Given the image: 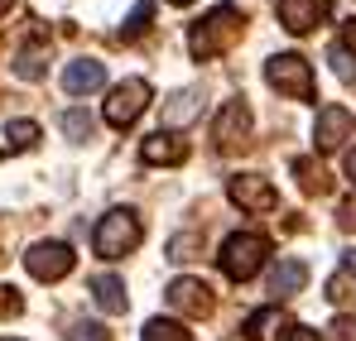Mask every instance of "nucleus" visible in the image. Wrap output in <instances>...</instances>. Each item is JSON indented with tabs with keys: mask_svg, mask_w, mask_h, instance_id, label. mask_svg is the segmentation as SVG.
<instances>
[{
	"mask_svg": "<svg viewBox=\"0 0 356 341\" xmlns=\"http://www.w3.org/2000/svg\"><path fill=\"white\" fill-rule=\"evenodd\" d=\"M241 34H245V15H241V5H217V10H207V15L188 29V53L197 58V63H212V58L227 53Z\"/></svg>",
	"mask_w": 356,
	"mask_h": 341,
	"instance_id": "1",
	"label": "nucleus"
},
{
	"mask_svg": "<svg viewBox=\"0 0 356 341\" xmlns=\"http://www.w3.org/2000/svg\"><path fill=\"white\" fill-rule=\"evenodd\" d=\"M265 255H270V240H265L260 231H236V235H227V245H222L217 260H222V274H227L232 284H245V279L260 274Z\"/></svg>",
	"mask_w": 356,
	"mask_h": 341,
	"instance_id": "2",
	"label": "nucleus"
},
{
	"mask_svg": "<svg viewBox=\"0 0 356 341\" xmlns=\"http://www.w3.org/2000/svg\"><path fill=\"white\" fill-rule=\"evenodd\" d=\"M140 240H145V226H140V217H135L130 207L106 212V217L97 222V231H92V245H97L102 260H120V255H130Z\"/></svg>",
	"mask_w": 356,
	"mask_h": 341,
	"instance_id": "3",
	"label": "nucleus"
},
{
	"mask_svg": "<svg viewBox=\"0 0 356 341\" xmlns=\"http://www.w3.org/2000/svg\"><path fill=\"white\" fill-rule=\"evenodd\" d=\"M265 82L294 101H313V67L303 53H275L265 63Z\"/></svg>",
	"mask_w": 356,
	"mask_h": 341,
	"instance_id": "4",
	"label": "nucleus"
},
{
	"mask_svg": "<svg viewBox=\"0 0 356 341\" xmlns=\"http://www.w3.org/2000/svg\"><path fill=\"white\" fill-rule=\"evenodd\" d=\"M149 82L145 77H125V82H116L111 87V97H106V125H116V130H125V125H135L140 115H145V106H149Z\"/></svg>",
	"mask_w": 356,
	"mask_h": 341,
	"instance_id": "5",
	"label": "nucleus"
},
{
	"mask_svg": "<svg viewBox=\"0 0 356 341\" xmlns=\"http://www.w3.org/2000/svg\"><path fill=\"white\" fill-rule=\"evenodd\" d=\"M72 265H77V255H72V245H63V240H39V245H29V255H24V269H29L39 284H58L63 274H72Z\"/></svg>",
	"mask_w": 356,
	"mask_h": 341,
	"instance_id": "6",
	"label": "nucleus"
},
{
	"mask_svg": "<svg viewBox=\"0 0 356 341\" xmlns=\"http://www.w3.org/2000/svg\"><path fill=\"white\" fill-rule=\"evenodd\" d=\"M227 197L245 207V212H275L280 207V192L270 188V178H260V173H236V178H227Z\"/></svg>",
	"mask_w": 356,
	"mask_h": 341,
	"instance_id": "7",
	"label": "nucleus"
},
{
	"mask_svg": "<svg viewBox=\"0 0 356 341\" xmlns=\"http://www.w3.org/2000/svg\"><path fill=\"white\" fill-rule=\"evenodd\" d=\"M245 135H250V106L236 97V101H227V106L217 111L212 140H217V149H222V154H232V149H241V144H245Z\"/></svg>",
	"mask_w": 356,
	"mask_h": 341,
	"instance_id": "8",
	"label": "nucleus"
},
{
	"mask_svg": "<svg viewBox=\"0 0 356 341\" xmlns=\"http://www.w3.org/2000/svg\"><path fill=\"white\" fill-rule=\"evenodd\" d=\"M352 125H356L352 111L332 101V106H323V111H318V125H313V144H318L323 154H332V149H342V140L352 135Z\"/></svg>",
	"mask_w": 356,
	"mask_h": 341,
	"instance_id": "9",
	"label": "nucleus"
},
{
	"mask_svg": "<svg viewBox=\"0 0 356 341\" xmlns=\"http://www.w3.org/2000/svg\"><path fill=\"white\" fill-rule=\"evenodd\" d=\"M102 87H106V63L77 58V63L63 67V92H67V97H92V92H102Z\"/></svg>",
	"mask_w": 356,
	"mask_h": 341,
	"instance_id": "10",
	"label": "nucleus"
},
{
	"mask_svg": "<svg viewBox=\"0 0 356 341\" xmlns=\"http://www.w3.org/2000/svg\"><path fill=\"white\" fill-rule=\"evenodd\" d=\"M327 10H332V0H280V24L289 34H308L327 19Z\"/></svg>",
	"mask_w": 356,
	"mask_h": 341,
	"instance_id": "11",
	"label": "nucleus"
},
{
	"mask_svg": "<svg viewBox=\"0 0 356 341\" xmlns=\"http://www.w3.org/2000/svg\"><path fill=\"white\" fill-rule=\"evenodd\" d=\"M164 293H169V308L188 313V317H202V313H212V288L202 284V279H174V284L164 288Z\"/></svg>",
	"mask_w": 356,
	"mask_h": 341,
	"instance_id": "12",
	"label": "nucleus"
},
{
	"mask_svg": "<svg viewBox=\"0 0 356 341\" xmlns=\"http://www.w3.org/2000/svg\"><path fill=\"white\" fill-rule=\"evenodd\" d=\"M140 159H145V164H169V169H174V164L188 159V144L178 140L174 130H154V135L140 144Z\"/></svg>",
	"mask_w": 356,
	"mask_h": 341,
	"instance_id": "13",
	"label": "nucleus"
},
{
	"mask_svg": "<svg viewBox=\"0 0 356 341\" xmlns=\"http://www.w3.org/2000/svg\"><path fill=\"white\" fill-rule=\"evenodd\" d=\"M294 332V322L280 313V308H255L250 317H245V337L250 341H284Z\"/></svg>",
	"mask_w": 356,
	"mask_h": 341,
	"instance_id": "14",
	"label": "nucleus"
},
{
	"mask_svg": "<svg viewBox=\"0 0 356 341\" xmlns=\"http://www.w3.org/2000/svg\"><path fill=\"white\" fill-rule=\"evenodd\" d=\"M303 284H308V265L303 260H280L275 274H270V293L275 298H294V293H303Z\"/></svg>",
	"mask_w": 356,
	"mask_h": 341,
	"instance_id": "15",
	"label": "nucleus"
},
{
	"mask_svg": "<svg viewBox=\"0 0 356 341\" xmlns=\"http://www.w3.org/2000/svg\"><path fill=\"white\" fill-rule=\"evenodd\" d=\"M92 298H97L102 313H125V303H130L125 298V284H120L116 274H97L92 279Z\"/></svg>",
	"mask_w": 356,
	"mask_h": 341,
	"instance_id": "16",
	"label": "nucleus"
},
{
	"mask_svg": "<svg viewBox=\"0 0 356 341\" xmlns=\"http://www.w3.org/2000/svg\"><path fill=\"white\" fill-rule=\"evenodd\" d=\"M327 298H332V303L356 298V250H347V255H342V269L327 279Z\"/></svg>",
	"mask_w": 356,
	"mask_h": 341,
	"instance_id": "17",
	"label": "nucleus"
},
{
	"mask_svg": "<svg viewBox=\"0 0 356 341\" xmlns=\"http://www.w3.org/2000/svg\"><path fill=\"white\" fill-rule=\"evenodd\" d=\"M140 341H193V332L183 322H174V317H149Z\"/></svg>",
	"mask_w": 356,
	"mask_h": 341,
	"instance_id": "18",
	"label": "nucleus"
},
{
	"mask_svg": "<svg viewBox=\"0 0 356 341\" xmlns=\"http://www.w3.org/2000/svg\"><path fill=\"white\" fill-rule=\"evenodd\" d=\"M49 72V53L44 49H24V53L15 58V77H24V82H39Z\"/></svg>",
	"mask_w": 356,
	"mask_h": 341,
	"instance_id": "19",
	"label": "nucleus"
},
{
	"mask_svg": "<svg viewBox=\"0 0 356 341\" xmlns=\"http://www.w3.org/2000/svg\"><path fill=\"white\" fill-rule=\"evenodd\" d=\"M294 173H298V188L303 192H327V173H323V164H313V159H294Z\"/></svg>",
	"mask_w": 356,
	"mask_h": 341,
	"instance_id": "20",
	"label": "nucleus"
},
{
	"mask_svg": "<svg viewBox=\"0 0 356 341\" xmlns=\"http://www.w3.org/2000/svg\"><path fill=\"white\" fill-rule=\"evenodd\" d=\"M5 144L10 149H34L39 144V125L34 120H10L5 125Z\"/></svg>",
	"mask_w": 356,
	"mask_h": 341,
	"instance_id": "21",
	"label": "nucleus"
},
{
	"mask_svg": "<svg viewBox=\"0 0 356 341\" xmlns=\"http://www.w3.org/2000/svg\"><path fill=\"white\" fill-rule=\"evenodd\" d=\"M149 19H154V0H140V5L130 10V19L120 24V39H140V34L149 29Z\"/></svg>",
	"mask_w": 356,
	"mask_h": 341,
	"instance_id": "22",
	"label": "nucleus"
},
{
	"mask_svg": "<svg viewBox=\"0 0 356 341\" xmlns=\"http://www.w3.org/2000/svg\"><path fill=\"white\" fill-rule=\"evenodd\" d=\"M197 250H202V231H183V235H174V240H169V260H174V265L193 260Z\"/></svg>",
	"mask_w": 356,
	"mask_h": 341,
	"instance_id": "23",
	"label": "nucleus"
},
{
	"mask_svg": "<svg viewBox=\"0 0 356 341\" xmlns=\"http://www.w3.org/2000/svg\"><path fill=\"white\" fill-rule=\"evenodd\" d=\"M92 130H97V125H92L87 111H63V135H67V140H92Z\"/></svg>",
	"mask_w": 356,
	"mask_h": 341,
	"instance_id": "24",
	"label": "nucleus"
},
{
	"mask_svg": "<svg viewBox=\"0 0 356 341\" xmlns=\"http://www.w3.org/2000/svg\"><path fill=\"white\" fill-rule=\"evenodd\" d=\"M67 341H111V337H106V327H102V322H87V317H77V322L67 327Z\"/></svg>",
	"mask_w": 356,
	"mask_h": 341,
	"instance_id": "25",
	"label": "nucleus"
},
{
	"mask_svg": "<svg viewBox=\"0 0 356 341\" xmlns=\"http://www.w3.org/2000/svg\"><path fill=\"white\" fill-rule=\"evenodd\" d=\"M327 58H332V72H337L342 82H356V63H352V53H347L342 44H332V49H327Z\"/></svg>",
	"mask_w": 356,
	"mask_h": 341,
	"instance_id": "26",
	"label": "nucleus"
},
{
	"mask_svg": "<svg viewBox=\"0 0 356 341\" xmlns=\"http://www.w3.org/2000/svg\"><path fill=\"white\" fill-rule=\"evenodd\" d=\"M323 341H356V317H337V322L323 332Z\"/></svg>",
	"mask_w": 356,
	"mask_h": 341,
	"instance_id": "27",
	"label": "nucleus"
},
{
	"mask_svg": "<svg viewBox=\"0 0 356 341\" xmlns=\"http://www.w3.org/2000/svg\"><path fill=\"white\" fill-rule=\"evenodd\" d=\"M193 97H197V92H178L174 106H169V120H188V115H193Z\"/></svg>",
	"mask_w": 356,
	"mask_h": 341,
	"instance_id": "28",
	"label": "nucleus"
},
{
	"mask_svg": "<svg viewBox=\"0 0 356 341\" xmlns=\"http://www.w3.org/2000/svg\"><path fill=\"white\" fill-rule=\"evenodd\" d=\"M337 222H342L347 231H356V197H347V202L337 207Z\"/></svg>",
	"mask_w": 356,
	"mask_h": 341,
	"instance_id": "29",
	"label": "nucleus"
},
{
	"mask_svg": "<svg viewBox=\"0 0 356 341\" xmlns=\"http://www.w3.org/2000/svg\"><path fill=\"white\" fill-rule=\"evenodd\" d=\"M284 341H318V332H313V327H298V322H294V332H289Z\"/></svg>",
	"mask_w": 356,
	"mask_h": 341,
	"instance_id": "30",
	"label": "nucleus"
},
{
	"mask_svg": "<svg viewBox=\"0 0 356 341\" xmlns=\"http://www.w3.org/2000/svg\"><path fill=\"white\" fill-rule=\"evenodd\" d=\"M347 178H352V183H356V149H352V154H347Z\"/></svg>",
	"mask_w": 356,
	"mask_h": 341,
	"instance_id": "31",
	"label": "nucleus"
},
{
	"mask_svg": "<svg viewBox=\"0 0 356 341\" xmlns=\"http://www.w3.org/2000/svg\"><path fill=\"white\" fill-rule=\"evenodd\" d=\"M10 5H15V0H0V15H5V10H10Z\"/></svg>",
	"mask_w": 356,
	"mask_h": 341,
	"instance_id": "32",
	"label": "nucleus"
},
{
	"mask_svg": "<svg viewBox=\"0 0 356 341\" xmlns=\"http://www.w3.org/2000/svg\"><path fill=\"white\" fill-rule=\"evenodd\" d=\"M169 5H193V0H169Z\"/></svg>",
	"mask_w": 356,
	"mask_h": 341,
	"instance_id": "33",
	"label": "nucleus"
},
{
	"mask_svg": "<svg viewBox=\"0 0 356 341\" xmlns=\"http://www.w3.org/2000/svg\"><path fill=\"white\" fill-rule=\"evenodd\" d=\"M0 341H19V337H0Z\"/></svg>",
	"mask_w": 356,
	"mask_h": 341,
	"instance_id": "34",
	"label": "nucleus"
}]
</instances>
